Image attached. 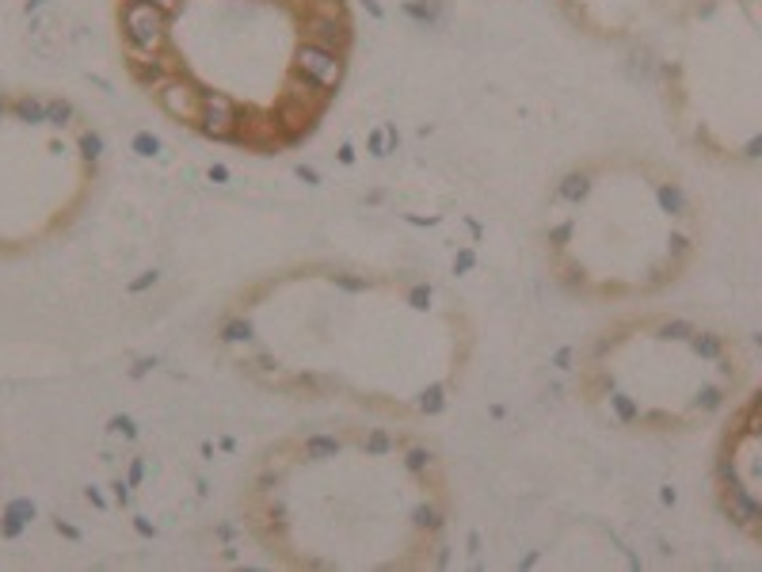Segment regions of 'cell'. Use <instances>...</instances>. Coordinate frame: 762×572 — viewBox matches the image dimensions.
<instances>
[{
	"mask_svg": "<svg viewBox=\"0 0 762 572\" xmlns=\"http://www.w3.org/2000/svg\"><path fill=\"white\" fill-rule=\"evenodd\" d=\"M122 23H127V34L138 50H152L165 34V16L160 8L146 4V0H130L127 12H122Z\"/></svg>",
	"mask_w": 762,
	"mask_h": 572,
	"instance_id": "obj_1",
	"label": "cell"
},
{
	"mask_svg": "<svg viewBox=\"0 0 762 572\" xmlns=\"http://www.w3.org/2000/svg\"><path fill=\"white\" fill-rule=\"evenodd\" d=\"M301 73L309 80H317L320 88H331L339 80V61L331 50H320V47H305L301 58H298Z\"/></svg>",
	"mask_w": 762,
	"mask_h": 572,
	"instance_id": "obj_2",
	"label": "cell"
},
{
	"mask_svg": "<svg viewBox=\"0 0 762 572\" xmlns=\"http://www.w3.org/2000/svg\"><path fill=\"white\" fill-rule=\"evenodd\" d=\"M199 119L206 122V134H214V138H226L232 134V122H237V111H232V103L226 96H202V115Z\"/></svg>",
	"mask_w": 762,
	"mask_h": 572,
	"instance_id": "obj_3",
	"label": "cell"
},
{
	"mask_svg": "<svg viewBox=\"0 0 762 572\" xmlns=\"http://www.w3.org/2000/svg\"><path fill=\"white\" fill-rule=\"evenodd\" d=\"M305 34H309V47H320V50H331V53H336V47H344L347 42L344 23L328 20V16H313V20L305 23Z\"/></svg>",
	"mask_w": 762,
	"mask_h": 572,
	"instance_id": "obj_4",
	"label": "cell"
},
{
	"mask_svg": "<svg viewBox=\"0 0 762 572\" xmlns=\"http://www.w3.org/2000/svg\"><path fill=\"white\" fill-rule=\"evenodd\" d=\"M160 103H165L176 119H199L202 115V96H195L191 88H184V85H168L165 92H160Z\"/></svg>",
	"mask_w": 762,
	"mask_h": 572,
	"instance_id": "obj_5",
	"label": "cell"
},
{
	"mask_svg": "<svg viewBox=\"0 0 762 572\" xmlns=\"http://www.w3.org/2000/svg\"><path fill=\"white\" fill-rule=\"evenodd\" d=\"M146 4H152V8H176V0H146Z\"/></svg>",
	"mask_w": 762,
	"mask_h": 572,
	"instance_id": "obj_6",
	"label": "cell"
}]
</instances>
